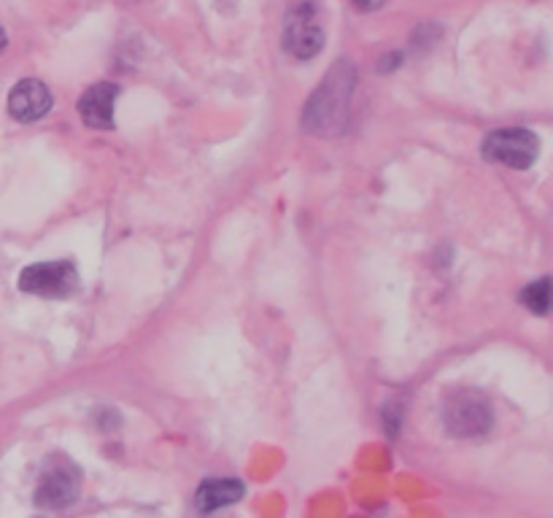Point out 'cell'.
Instances as JSON below:
<instances>
[{"mask_svg":"<svg viewBox=\"0 0 553 518\" xmlns=\"http://www.w3.org/2000/svg\"><path fill=\"white\" fill-rule=\"evenodd\" d=\"M81 492L79 470L71 459L65 456H52L46 459L44 470L36 483V502L46 510H63L76 502Z\"/></svg>","mask_w":553,"mask_h":518,"instance_id":"obj_1","label":"cell"},{"mask_svg":"<svg viewBox=\"0 0 553 518\" xmlns=\"http://www.w3.org/2000/svg\"><path fill=\"white\" fill-rule=\"evenodd\" d=\"M540 141L527 127H502L483 141V157L489 162H502L508 168L527 170L535 165Z\"/></svg>","mask_w":553,"mask_h":518,"instance_id":"obj_2","label":"cell"},{"mask_svg":"<svg viewBox=\"0 0 553 518\" xmlns=\"http://www.w3.org/2000/svg\"><path fill=\"white\" fill-rule=\"evenodd\" d=\"M324 25L319 17V6L305 0L289 11L284 25V49L297 60H311L322 52Z\"/></svg>","mask_w":553,"mask_h":518,"instance_id":"obj_3","label":"cell"},{"mask_svg":"<svg viewBox=\"0 0 553 518\" xmlns=\"http://www.w3.org/2000/svg\"><path fill=\"white\" fill-rule=\"evenodd\" d=\"M19 286L27 295L38 297H68L79 289V270L68 259L57 262H38L22 270Z\"/></svg>","mask_w":553,"mask_h":518,"instance_id":"obj_4","label":"cell"},{"mask_svg":"<svg viewBox=\"0 0 553 518\" xmlns=\"http://www.w3.org/2000/svg\"><path fill=\"white\" fill-rule=\"evenodd\" d=\"M491 405L486 397L475 392H462L451 397L443 408V421L456 438H478L491 429Z\"/></svg>","mask_w":553,"mask_h":518,"instance_id":"obj_5","label":"cell"},{"mask_svg":"<svg viewBox=\"0 0 553 518\" xmlns=\"http://www.w3.org/2000/svg\"><path fill=\"white\" fill-rule=\"evenodd\" d=\"M49 108H52V92L38 79H22L9 95V111L17 122H36L49 114Z\"/></svg>","mask_w":553,"mask_h":518,"instance_id":"obj_6","label":"cell"},{"mask_svg":"<svg viewBox=\"0 0 553 518\" xmlns=\"http://www.w3.org/2000/svg\"><path fill=\"white\" fill-rule=\"evenodd\" d=\"M116 95H119V87L111 81L92 84L79 100V114L84 119V125L95 127V130H111L114 127Z\"/></svg>","mask_w":553,"mask_h":518,"instance_id":"obj_7","label":"cell"},{"mask_svg":"<svg viewBox=\"0 0 553 518\" xmlns=\"http://www.w3.org/2000/svg\"><path fill=\"white\" fill-rule=\"evenodd\" d=\"M243 497V483L235 478H211L197 489L195 505L200 513H214V510L232 505Z\"/></svg>","mask_w":553,"mask_h":518,"instance_id":"obj_8","label":"cell"},{"mask_svg":"<svg viewBox=\"0 0 553 518\" xmlns=\"http://www.w3.org/2000/svg\"><path fill=\"white\" fill-rule=\"evenodd\" d=\"M521 303L527 305L532 313H540L543 316L548 311V303H551V281L548 278H540L532 286L524 289V295H521Z\"/></svg>","mask_w":553,"mask_h":518,"instance_id":"obj_9","label":"cell"},{"mask_svg":"<svg viewBox=\"0 0 553 518\" xmlns=\"http://www.w3.org/2000/svg\"><path fill=\"white\" fill-rule=\"evenodd\" d=\"M6 49V33H3V27H0V52Z\"/></svg>","mask_w":553,"mask_h":518,"instance_id":"obj_10","label":"cell"}]
</instances>
